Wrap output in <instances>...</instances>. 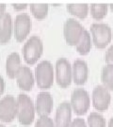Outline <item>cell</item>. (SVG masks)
<instances>
[{"instance_id":"1","label":"cell","mask_w":113,"mask_h":127,"mask_svg":"<svg viewBox=\"0 0 113 127\" xmlns=\"http://www.w3.org/2000/svg\"><path fill=\"white\" fill-rule=\"evenodd\" d=\"M17 119L24 126L30 125L36 114L35 104L31 98L25 93H20L17 98Z\"/></svg>"},{"instance_id":"2","label":"cell","mask_w":113,"mask_h":127,"mask_svg":"<svg viewBox=\"0 0 113 127\" xmlns=\"http://www.w3.org/2000/svg\"><path fill=\"white\" fill-rule=\"evenodd\" d=\"M35 81L37 86L41 90H47L54 83L55 71L53 65L49 60H41L35 67Z\"/></svg>"},{"instance_id":"3","label":"cell","mask_w":113,"mask_h":127,"mask_svg":"<svg viewBox=\"0 0 113 127\" xmlns=\"http://www.w3.org/2000/svg\"><path fill=\"white\" fill-rule=\"evenodd\" d=\"M23 58L28 65L35 64L41 59L43 53V43L41 39L37 35L27 39L23 46Z\"/></svg>"},{"instance_id":"4","label":"cell","mask_w":113,"mask_h":127,"mask_svg":"<svg viewBox=\"0 0 113 127\" xmlns=\"http://www.w3.org/2000/svg\"><path fill=\"white\" fill-rule=\"evenodd\" d=\"M90 36L92 43L99 49H104L109 45L112 39V30L108 24L98 22L90 26Z\"/></svg>"},{"instance_id":"5","label":"cell","mask_w":113,"mask_h":127,"mask_svg":"<svg viewBox=\"0 0 113 127\" xmlns=\"http://www.w3.org/2000/svg\"><path fill=\"white\" fill-rule=\"evenodd\" d=\"M85 28L75 18H68L63 25V37L68 45L75 46L80 41Z\"/></svg>"},{"instance_id":"6","label":"cell","mask_w":113,"mask_h":127,"mask_svg":"<svg viewBox=\"0 0 113 127\" xmlns=\"http://www.w3.org/2000/svg\"><path fill=\"white\" fill-rule=\"evenodd\" d=\"M70 104L78 116L86 114L90 106V96L89 92L82 88L74 90L71 94Z\"/></svg>"},{"instance_id":"7","label":"cell","mask_w":113,"mask_h":127,"mask_svg":"<svg viewBox=\"0 0 113 127\" xmlns=\"http://www.w3.org/2000/svg\"><path fill=\"white\" fill-rule=\"evenodd\" d=\"M55 76L58 85L61 88H67L73 81L72 65L66 58H60L55 65Z\"/></svg>"},{"instance_id":"8","label":"cell","mask_w":113,"mask_h":127,"mask_svg":"<svg viewBox=\"0 0 113 127\" xmlns=\"http://www.w3.org/2000/svg\"><path fill=\"white\" fill-rule=\"evenodd\" d=\"M32 28V21L27 13H19L13 22V33L15 40L22 42L27 39Z\"/></svg>"},{"instance_id":"9","label":"cell","mask_w":113,"mask_h":127,"mask_svg":"<svg viewBox=\"0 0 113 127\" xmlns=\"http://www.w3.org/2000/svg\"><path fill=\"white\" fill-rule=\"evenodd\" d=\"M17 117V100L12 95L4 96L0 99V121L11 123Z\"/></svg>"},{"instance_id":"10","label":"cell","mask_w":113,"mask_h":127,"mask_svg":"<svg viewBox=\"0 0 113 127\" xmlns=\"http://www.w3.org/2000/svg\"><path fill=\"white\" fill-rule=\"evenodd\" d=\"M111 102L110 91L103 85H98L92 90L91 103L93 107L98 111H105L109 107Z\"/></svg>"},{"instance_id":"11","label":"cell","mask_w":113,"mask_h":127,"mask_svg":"<svg viewBox=\"0 0 113 127\" xmlns=\"http://www.w3.org/2000/svg\"><path fill=\"white\" fill-rule=\"evenodd\" d=\"M72 106L70 102L63 101L56 110L54 119L55 127H69L72 123Z\"/></svg>"},{"instance_id":"12","label":"cell","mask_w":113,"mask_h":127,"mask_svg":"<svg viewBox=\"0 0 113 127\" xmlns=\"http://www.w3.org/2000/svg\"><path fill=\"white\" fill-rule=\"evenodd\" d=\"M34 104H35L36 113L40 117L49 116V114L53 109L54 99L49 91H42L37 95L36 102Z\"/></svg>"},{"instance_id":"13","label":"cell","mask_w":113,"mask_h":127,"mask_svg":"<svg viewBox=\"0 0 113 127\" xmlns=\"http://www.w3.org/2000/svg\"><path fill=\"white\" fill-rule=\"evenodd\" d=\"M73 81L76 85H84L89 78V66L84 59H77L72 65Z\"/></svg>"},{"instance_id":"14","label":"cell","mask_w":113,"mask_h":127,"mask_svg":"<svg viewBox=\"0 0 113 127\" xmlns=\"http://www.w3.org/2000/svg\"><path fill=\"white\" fill-rule=\"evenodd\" d=\"M15 78L17 85L22 91H30L32 90L35 82V76L28 66H22Z\"/></svg>"},{"instance_id":"15","label":"cell","mask_w":113,"mask_h":127,"mask_svg":"<svg viewBox=\"0 0 113 127\" xmlns=\"http://www.w3.org/2000/svg\"><path fill=\"white\" fill-rule=\"evenodd\" d=\"M13 32V21L11 15L8 12L0 19V43L6 44L10 41Z\"/></svg>"},{"instance_id":"16","label":"cell","mask_w":113,"mask_h":127,"mask_svg":"<svg viewBox=\"0 0 113 127\" xmlns=\"http://www.w3.org/2000/svg\"><path fill=\"white\" fill-rule=\"evenodd\" d=\"M21 65V58L17 52H12L8 56L6 60V73L10 79H14L19 73Z\"/></svg>"},{"instance_id":"17","label":"cell","mask_w":113,"mask_h":127,"mask_svg":"<svg viewBox=\"0 0 113 127\" xmlns=\"http://www.w3.org/2000/svg\"><path fill=\"white\" fill-rule=\"evenodd\" d=\"M67 10L77 18L84 19L89 14L90 6L87 3H69L67 4Z\"/></svg>"},{"instance_id":"18","label":"cell","mask_w":113,"mask_h":127,"mask_svg":"<svg viewBox=\"0 0 113 127\" xmlns=\"http://www.w3.org/2000/svg\"><path fill=\"white\" fill-rule=\"evenodd\" d=\"M92 44L93 43H92L90 33L87 29H85L80 41H78V43L75 45V49L80 55L85 56V55H88L90 53V49L92 47Z\"/></svg>"},{"instance_id":"19","label":"cell","mask_w":113,"mask_h":127,"mask_svg":"<svg viewBox=\"0 0 113 127\" xmlns=\"http://www.w3.org/2000/svg\"><path fill=\"white\" fill-rule=\"evenodd\" d=\"M91 17L95 20L104 19L109 11V4L107 3H91L90 6Z\"/></svg>"},{"instance_id":"20","label":"cell","mask_w":113,"mask_h":127,"mask_svg":"<svg viewBox=\"0 0 113 127\" xmlns=\"http://www.w3.org/2000/svg\"><path fill=\"white\" fill-rule=\"evenodd\" d=\"M102 85L109 91H113V65L107 64L102 68L101 72Z\"/></svg>"},{"instance_id":"21","label":"cell","mask_w":113,"mask_h":127,"mask_svg":"<svg viewBox=\"0 0 113 127\" xmlns=\"http://www.w3.org/2000/svg\"><path fill=\"white\" fill-rule=\"evenodd\" d=\"M30 11L35 18L41 20L46 18L49 11V6L46 3H31Z\"/></svg>"},{"instance_id":"22","label":"cell","mask_w":113,"mask_h":127,"mask_svg":"<svg viewBox=\"0 0 113 127\" xmlns=\"http://www.w3.org/2000/svg\"><path fill=\"white\" fill-rule=\"evenodd\" d=\"M88 127H106V119L99 112H90L87 119Z\"/></svg>"},{"instance_id":"23","label":"cell","mask_w":113,"mask_h":127,"mask_svg":"<svg viewBox=\"0 0 113 127\" xmlns=\"http://www.w3.org/2000/svg\"><path fill=\"white\" fill-rule=\"evenodd\" d=\"M35 127H55L54 121L49 116H42L37 120Z\"/></svg>"},{"instance_id":"24","label":"cell","mask_w":113,"mask_h":127,"mask_svg":"<svg viewBox=\"0 0 113 127\" xmlns=\"http://www.w3.org/2000/svg\"><path fill=\"white\" fill-rule=\"evenodd\" d=\"M105 61L107 64L113 65V43L108 48V50L106 51L105 54Z\"/></svg>"},{"instance_id":"25","label":"cell","mask_w":113,"mask_h":127,"mask_svg":"<svg viewBox=\"0 0 113 127\" xmlns=\"http://www.w3.org/2000/svg\"><path fill=\"white\" fill-rule=\"evenodd\" d=\"M69 127H88L87 123L82 118H75L72 121Z\"/></svg>"},{"instance_id":"26","label":"cell","mask_w":113,"mask_h":127,"mask_svg":"<svg viewBox=\"0 0 113 127\" xmlns=\"http://www.w3.org/2000/svg\"><path fill=\"white\" fill-rule=\"evenodd\" d=\"M11 6L13 7L15 10H23V9H27L28 4L27 3H12Z\"/></svg>"},{"instance_id":"27","label":"cell","mask_w":113,"mask_h":127,"mask_svg":"<svg viewBox=\"0 0 113 127\" xmlns=\"http://www.w3.org/2000/svg\"><path fill=\"white\" fill-rule=\"evenodd\" d=\"M6 9H7V5L5 3H0V19L6 13Z\"/></svg>"},{"instance_id":"28","label":"cell","mask_w":113,"mask_h":127,"mask_svg":"<svg viewBox=\"0 0 113 127\" xmlns=\"http://www.w3.org/2000/svg\"><path fill=\"white\" fill-rule=\"evenodd\" d=\"M5 91V81L4 78L0 75V96L4 93Z\"/></svg>"},{"instance_id":"29","label":"cell","mask_w":113,"mask_h":127,"mask_svg":"<svg viewBox=\"0 0 113 127\" xmlns=\"http://www.w3.org/2000/svg\"><path fill=\"white\" fill-rule=\"evenodd\" d=\"M109 127H113V117L110 120H109Z\"/></svg>"},{"instance_id":"30","label":"cell","mask_w":113,"mask_h":127,"mask_svg":"<svg viewBox=\"0 0 113 127\" xmlns=\"http://www.w3.org/2000/svg\"><path fill=\"white\" fill-rule=\"evenodd\" d=\"M109 8L110 9V10L113 12V2H111V3H109Z\"/></svg>"},{"instance_id":"31","label":"cell","mask_w":113,"mask_h":127,"mask_svg":"<svg viewBox=\"0 0 113 127\" xmlns=\"http://www.w3.org/2000/svg\"><path fill=\"white\" fill-rule=\"evenodd\" d=\"M0 127H6L5 125H3V124H0Z\"/></svg>"},{"instance_id":"32","label":"cell","mask_w":113,"mask_h":127,"mask_svg":"<svg viewBox=\"0 0 113 127\" xmlns=\"http://www.w3.org/2000/svg\"><path fill=\"white\" fill-rule=\"evenodd\" d=\"M12 127H15V126H12Z\"/></svg>"}]
</instances>
